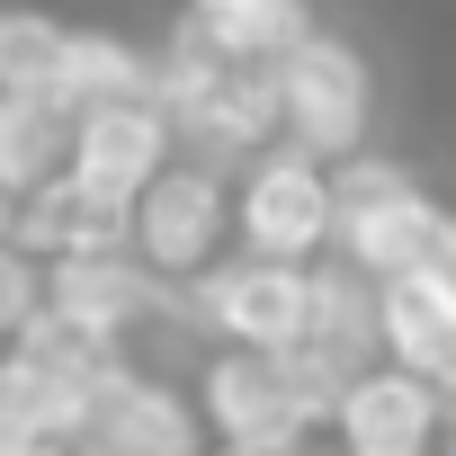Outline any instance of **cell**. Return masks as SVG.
I'll list each match as a JSON object with an SVG mask.
<instances>
[{
  "instance_id": "1",
  "label": "cell",
  "mask_w": 456,
  "mask_h": 456,
  "mask_svg": "<svg viewBox=\"0 0 456 456\" xmlns=\"http://www.w3.org/2000/svg\"><path fill=\"white\" fill-rule=\"evenodd\" d=\"M152 99L179 134V152L233 170L242 152H260L278 134V72L260 54H224L197 28H170L152 45Z\"/></svg>"
},
{
  "instance_id": "2",
  "label": "cell",
  "mask_w": 456,
  "mask_h": 456,
  "mask_svg": "<svg viewBox=\"0 0 456 456\" xmlns=\"http://www.w3.org/2000/svg\"><path fill=\"white\" fill-rule=\"evenodd\" d=\"M331 394L340 376L314 349H242V340H215L188 385L215 447H314Z\"/></svg>"
},
{
  "instance_id": "3",
  "label": "cell",
  "mask_w": 456,
  "mask_h": 456,
  "mask_svg": "<svg viewBox=\"0 0 456 456\" xmlns=\"http://www.w3.org/2000/svg\"><path fill=\"white\" fill-rule=\"evenodd\" d=\"M447 242H456V215L403 161H376L367 143L331 161V251L340 260H358L367 278H403V269H429Z\"/></svg>"
},
{
  "instance_id": "4",
  "label": "cell",
  "mask_w": 456,
  "mask_h": 456,
  "mask_svg": "<svg viewBox=\"0 0 456 456\" xmlns=\"http://www.w3.org/2000/svg\"><path fill=\"white\" fill-rule=\"evenodd\" d=\"M37 314H45L54 331H72V340L108 349V358H126L152 322H188L179 287H170V278H152L126 242L54 251V260H45V287H37Z\"/></svg>"
},
{
  "instance_id": "5",
  "label": "cell",
  "mask_w": 456,
  "mask_h": 456,
  "mask_svg": "<svg viewBox=\"0 0 456 456\" xmlns=\"http://www.w3.org/2000/svg\"><path fill=\"white\" fill-rule=\"evenodd\" d=\"M126 251H134L152 278L188 287L215 251H233V170H215V161H197V152H170V161L126 197Z\"/></svg>"
},
{
  "instance_id": "6",
  "label": "cell",
  "mask_w": 456,
  "mask_h": 456,
  "mask_svg": "<svg viewBox=\"0 0 456 456\" xmlns=\"http://www.w3.org/2000/svg\"><path fill=\"white\" fill-rule=\"evenodd\" d=\"M269 72H278V134L287 143H305L322 161H340V152L367 143V126H376V72H367V54L349 37L305 28L287 54H269Z\"/></svg>"
},
{
  "instance_id": "7",
  "label": "cell",
  "mask_w": 456,
  "mask_h": 456,
  "mask_svg": "<svg viewBox=\"0 0 456 456\" xmlns=\"http://www.w3.org/2000/svg\"><path fill=\"white\" fill-rule=\"evenodd\" d=\"M233 242L269 260H314L331 251V161L269 134L260 152L233 161Z\"/></svg>"
},
{
  "instance_id": "8",
  "label": "cell",
  "mask_w": 456,
  "mask_h": 456,
  "mask_svg": "<svg viewBox=\"0 0 456 456\" xmlns=\"http://www.w3.org/2000/svg\"><path fill=\"white\" fill-rule=\"evenodd\" d=\"M188 331L206 340H242V349H296L305 340V260H269V251H215L188 287Z\"/></svg>"
},
{
  "instance_id": "9",
  "label": "cell",
  "mask_w": 456,
  "mask_h": 456,
  "mask_svg": "<svg viewBox=\"0 0 456 456\" xmlns=\"http://www.w3.org/2000/svg\"><path fill=\"white\" fill-rule=\"evenodd\" d=\"M99 376H108V349L54 331L45 314L19 322L10 340H0V429H28V438L72 447V438H81V411H90V394H99Z\"/></svg>"
},
{
  "instance_id": "10",
  "label": "cell",
  "mask_w": 456,
  "mask_h": 456,
  "mask_svg": "<svg viewBox=\"0 0 456 456\" xmlns=\"http://www.w3.org/2000/svg\"><path fill=\"white\" fill-rule=\"evenodd\" d=\"M197 447H206V420H197L188 385L143 367L134 349L108 358V376H99V394L81 411L72 456H197Z\"/></svg>"
},
{
  "instance_id": "11",
  "label": "cell",
  "mask_w": 456,
  "mask_h": 456,
  "mask_svg": "<svg viewBox=\"0 0 456 456\" xmlns=\"http://www.w3.org/2000/svg\"><path fill=\"white\" fill-rule=\"evenodd\" d=\"M438 420H447V394L429 376L394 367V358H367L331 394V411H322V429H331L340 456H429L438 447Z\"/></svg>"
},
{
  "instance_id": "12",
  "label": "cell",
  "mask_w": 456,
  "mask_h": 456,
  "mask_svg": "<svg viewBox=\"0 0 456 456\" xmlns=\"http://www.w3.org/2000/svg\"><path fill=\"white\" fill-rule=\"evenodd\" d=\"M170 152H179V134H170V117H161L152 90H134V99H99V108H72V134H63V170H72L81 188L117 197V206H126Z\"/></svg>"
},
{
  "instance_id": "13",
  "label": "cell",
  "mask_w": 456,
  "mask_h": 456,
  "mask_svg": "<svg viewBox=\"0 0 456 456\" xmlns=\"http://www.w3.org/2000/svg\"><path fill=\"white\" fill-rule=\"evenodd\" d=\"M376 340H385L394 367L429 376V385L456 403V296H447L429 269L376 278Z\"/></svg>"
},
{
  "instance_id": "14",
  "label": "cell",
  "mask_w": 456,
  "mask_h": 456,
  "mask_svg": "<svg viewBox=\"0 0 456 456\" xmlns=\"http://www.w3.org/2000/svg\"><path fill=\"white\" fill-rule=\"evenodd\" d=\"M134 90H152V45L143 37H126V28H81L72 19V37H63V63H54V108L72 117V108H99V99H134Z\"/></svg>"
},
{
  "instance_id": "15",
  "label": "cell",
  "mask_w": 456,
  "mask_h": 456,
  "mask_svg": "<svg viewBox=\"0 0 456 456\" xmlns=\"http://www.w3.org/2000/svg\"><path fill=\"white\" fill-rule=\"evenodd\" d=\"M179 28H197L224 54H287L314 28V0H179Z\"/></svg>"
},
{
  "instance_id": "16",
  "label": "cell",
  "mask_w": 456,
  "mask_h": 456,
  "mask_svg": "<svg viewBox=\"0 0 456 456\" xmlns=\"http://www.w3.org/2000/svg\"><path fill=\"white\" fill-rule=\"evenodd\" d=\"M72 19L45 0H0V90L19 99H54V63H63Z\"/></svg>"
},
{
  "instance_id": "17",
  "label": "cell",
  "mask_w": 456,
  "mask_h": 456,
  "mask_svg": "<svg viewBox=\"0 0 456 456\" xmlns=\"http://www.w3.org/2000/svg\"><path fill=\"white\" fill-rule=\"evenodd\" d=\"M63 134H72V117L54 108V99H19V90H0V188H28V179H45V170H63Z\"/></svg>"
},
{
  "instance_id": "18",
  "label": "cell",
  "mask_w": 456,
  "mask_h": 456,
  "mask_svg": "<svg viewBox=\"0 0 456 456\" xmlns=\"http://www.w3.org/2000/svg\"><path fill=\"white\" fill-rule=\"evenodd\" d=\"M37 287H45V260L0 233V340H10L19 322H37Z\"/></svg>"
},
{
  "instance_id": "19",
  "label": "cell",
  "mask_w": 456,
  "mask_h": 456,
  "mask_svg": "<svg viewBox=\"0 0 456 456\" xmlns=\"http://www.w3.org/2000/svg\"><path fill=\"white\" fill-rule=\"evenodd\" d=\"M0 456H72V447H54V438H28V429H0Z\"/></svg>"
},
{
  "instance_id": "20",
  "label": "cell",
  "mask_w": 456,
  "mask_h": 456,
  "mask_svg": "<svg viewBox=\"0 0 456 456\" xmlns=\"http://www.w3.org/2000/svg\"><path fill=\"white\" fill-rule=\"evenodd\" d=\"M429 456H456V403H447V420H438V447Z\"/></svg>"
}]
</instances>
